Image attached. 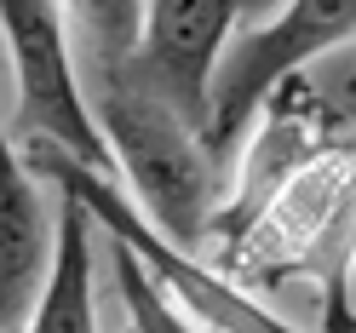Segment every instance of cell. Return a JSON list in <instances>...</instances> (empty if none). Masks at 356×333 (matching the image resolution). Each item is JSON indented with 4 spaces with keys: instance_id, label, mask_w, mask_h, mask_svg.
<instances>
[{
    "instance_id": "cell-8",
    "label": "cell",
    "mask_w": 356,
    "mask_h": 333,
    "mask_svg": "<svg viewBox=\"0 0 356 333\" xmlns=\"http://www.w3.org/2000/svg\"><path fill=\"white\" fill-rule=\"evenodd\" d=\"M92 225L98 218L81 202L63 195V207H58V259H52V276L40 287L24 333H98V310H92Z\"/></svg>"
},
{
    "instance_id": "cell-4",
    "label": "cell",
    "mask_w": 356,
    "mask_h": 333,
    "mask_svg": "<svg viewBox=\"0 0 356 333\" xmlns=\"http://www.w3.org/2000/svg\"><path fill=\"white\" fill-rule=\"evenodd\" d=\"M356 40V0H293L270 24H241L225 47L213 81V127H207V155L225 179V195L236 184L241 149H248L253 127L287 81L305 75L310 58Z\"/></svg>"
},
{
    "instance_id": "cell-1",
    "label": "cell",
    "mask_w": 356,
    "mask_h": 333,
    "mask_svg": "<svg viewBox=\"0 0 356 333\" xmlns=\"http://www.w3.org/2000/svg\"><path fill=\"white\" fill-rule=\"evenodd\" d=\"M70 29L86 35V104L115 149L132 202L172 247L202 259L207 230L225 207V179H218L202 132H190L184 115L132 63L144 35V6H70Z\"/></svg>"
},
{
    "instance_id": "cell-3",
    "label": "cell",
    "mask_w": 356,
    "mask_h": 333,
    "mask_svg": "<svg viewBox=\"0 0 356 333\" xmlns=\"http://www.w3.org/2000/svg\"><path fill=\"white\" fill-rule=\"evenodd\" d=\"M24 161H29L58 195L81 202V207L109 230V241H121V247L138 253L144 270L161 282L207 333H299L293 322H282L276 310H264L253 293H241L236 282H225L213 264L190 259L184 247H172V241L149 225L144 207L132 202L115 179H104V172H92V167H81L75 155H63L58 144H24Z\"/></svg>"
},
{
    "instance_id": "cell-2",
    "label": "cell",
    "mask_w": 356,
    "mask_h": 333,
    "mask_svg": "<svg viewBox=\"0 0 356 333\" xmlns=\"http://www.w3.org/2000/svg\"><path fill=\"white\" fill-rule=\"evenodd\" d=\"M207 264L241 293L310 287L322 299V333H356V127L299 167Z\"/></svg>"
},
{
    "instance_id": "cell-9",
    "label": "cell",
    "mask_w": 356,
    "mask_h": 333,
    "mask_svg": "<svg viewBox=\"0 0 356 333\" xmlns=\"http://www.w3.org/2000/svg\"><path fill=\"white\" fill-rule=\"evenodd\" d=\"M109 264H115V287L127 299V316H132V333H195L190 310L178 304L161 282L144 270V259L121 247V241H109Z\"/></svg>"
},
{
    "instance_id": "cell-5",
    "label": "cell",
    "mask_w": 356,
    "mask_h": 333,
    "mask_svg": "<svg viewBox=\"0 0 356 333\" xmlns=\"http://www.w3.org/2000/svg\"><path fill=\"white\" fill-rule=\"evenodd\" d=\"M6 52L17 75V138L24 144H58L81 167L115 179V149L86 104V81L75 75L70 47V6L52 0H6Z\"/></svg>"
},
{
    "instance_id": "cell-6",
    "label": "cell",
    "mask_w": 356,
    "mask_h": 333,
    "mask_svg": "<svg viewBox=\"0 0 356 333\" xmlns=\"http://www.w3.org/2000/svg\"><path fill=\"white\" fill-rule=\"evenodd\" d=\"M241 17H248V6H230V0H155V6H144V35L132 63L184 115L190 132H202V144L213 127V81Z\"/></svg>"
},
{
    "instance_id": "cell-7",
    "label": "cell",
    "mask_w": 356,
    "mask_h": 333,
    "mask_svg": "<svg viewBox=\"0 0 356 333\" xmlns=\"http://www.w3.org/2000/svg\"><path fill=\"white\" fill-rule=\"evenodd\" d=\"M47 179L6 149V190H0V327L17 333V310H35L58 259V218L47 213Z\"/></svg>"
}]
</instances>
